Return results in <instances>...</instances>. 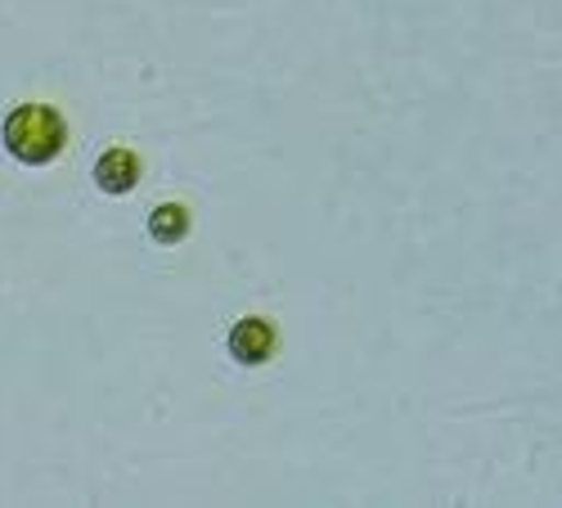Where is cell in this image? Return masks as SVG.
I'll return each instance as SVG.
<instances>
[{"instance_id": "obj_1", "label": "cell", "mask_w": 562, "mask_h": 508, "mask_svg": "<svg viewBox=\"0 0 562 508\" xmlns=\"http://www.w3.org/2000/svg\"><path fill=\"white\" fill-rule=\"evenodd\" d=\"M68 145V122L59 109L50 104H19L5 117V149L23 162V167H45L55 162Z\"/></svg>"}, {"instance_id": "obj_2", "label": "cell", "mask_w": 562, "mask_h": 508, "mask_svg": "<svg viewBox=\"0 0 562 508\" xmlns=\"http://www.w3.org/2000/svg\"><path fill=\"white\" fill-rule=\"evenodd\" d=\"M229 355L239 364H248V369L266 364L274 355V325H270V319H261V315L239 319V325L229 329Z\"/></svg>"}, {"instance_id": "obj_3", "label": "cell", "mask_w": 562, "mask_h": 508, "mask_svg": "<svg viewBox=\"0 0 562 508\" xmlns=\"http://www.w3.org/2000/svg\"><path fill=\"white\" fill-rule=\"evenodd\" d=\"M95 184L104 194H131L139 184V158L131 149H109L100 162H95Z\"/></svg>"}, {"instance_id": "obj_4", "label": "cell", "mask_w": 562, "mask_h": 508, "mask_svg": "<svg viewBox=\"0 0 562 508\" xmlns=\"http://www.w3.org/2000/svg\"><path fill=\"white\" fill-rule=\"evenodd\" d=\"M149 235L158 244H180L184 235H190V212H184L180 203H162L149 212Z\"/></svg>"}]
</instances>
